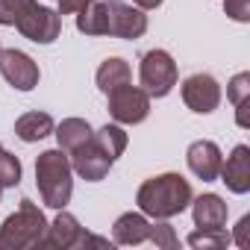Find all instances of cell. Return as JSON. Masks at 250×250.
Here are the masks:
<instances>
[{"instance_id":"6da1fadb","label":"cell","mask_w":250,"mask_h":250,"mask_svg":"<svg viewBox=\"0 0 250 250\" xmlns=\"http://www.w3.org/2000/svg\"><path fill=\"white\" fill-rule=\"evenodd\" d=\"M77 30L85 36H112L133 42L147 33V15L124 0H94L88 9L77 12Z\"/></svg>"},{"instance_id":"7a4b0ae2","label":"cell","mask_w":250,"mask_h":250,"mask_svg":"<svg viewBox=\"0 0 250 250\" xmlns=\"http://www.w3.org/2000/svg\"><path fill=\"white\" fill-rule=\"evenodd\" d=\"M194 191H191V183L183 177V174H156L150 180H145L139 186V194H136V203L142 209V215L153 218V221H168L180 212L188 209Z\"/></svg>"},{"instance_id":"3957f363","label":"cell","mask_w":250,"mask_h":250,"mask_svg":"<svg viewBox=\"0 0 250 250\" xmlns=\"http://www.w3.org/2000/svg\"><path fill=\"white\" fill-rule=\"evenodd\" d=\"M36 186H39V194H42L44 206L65 209L71 203L74 168H71V159L62 147L39 153V159H36Z\"/></svg>"},{"instance_id":"277c9868","label":"cell","mask_w":250,"mask_h":250,"mask_svg":"<svg viewBox=\"0 0 250 250\" xmlns=\"http://www.w3.org/2000/svg\"><path fill=\"white\" fill-rule=\"evenodd\" d=\"M47 232V218L44 212L24 197L18 212H12L3 227H0V250H30V247H42Z\"/></svg>"},{"instance_id":"5b68a950","label":"cell","mask_w":250,"mask_h":250,"mask_svg":"<svg viewBox=\"0 0 250 250\" xmlns=\"http://www.w3.org/2000/svg\"><path fill=\"white\" fill-rule=\"evenodd\" d=\"M139 80H142V88L150 94V97H165L171 94V88L177 85L180 74H177V62L171 59L168 50H147L142 56V68H139Z\"/></svg>"},{"instance_id":"8992f818","label":"cell","mask_w":250,"mask_h":250,"mask_svg":"<svg viewBox=\"0 0 250 250\" xmlns=\"http://www.w3.org/2000/svg\"><path fill=\"white\" fill-rule=\"evenodd\" d=\"M18 33L36 44H53L62 33V15L50 6H39L36 0L27 6V12L18 18Z\"/></svg>"},{"instance_id":"52a82bcc","label":"cell","mask_w":250,"mask_h":250,"mask_svg":"<svg viewBox=\"0 0 250 250\" xmlns=\"http://www.w3.org/2000/svg\"><path fill=\"white\" fill-rule=\"evenodd\" d=\"M106 97H109V115L118 124H142L150 115V94L130 83L109 91Z\"/></svg>"},{"instance_id":"ba28073f","label":"cell","mask_w":250,"mask_h":250,"mask_svg":"<svg viewBox=\"0 0 250 250\" xmlns=\"http://www.w3.org/2000/svg\"><path fill=\"white\" fill-rule=\"evenodd\" d=\"M183 103L197 112V115H209L221 106V85L212 74H191L183 80Z\"/></svg>"},{"instance_id":"9c48e42d","label":"cell","mask_w":250,"mask_h":250,"mask_svg":"<svg viewBox=\"0 0 250 250\" xmlns=\"http://www.w3.org/2000/svg\"><path fill=\"white\" fill-rule=\"evenodd\" d=\"M0 74L3 80L18 91H33L39 85V65L24 50H0Z\"/></svg>"},{"instance_id":"30bf717a","label":"cell","mask_w":250,"mask_h":250,"mask_svg":"<svg viewBox=\"0 0 250 250\" xmlns=\"http://www.w3.org/2000/svg\"><path fill=\"white\" fill-rule=\"evenodd\" d=\"M68 159H71V168H74V174H80L85 183H100V180H106V174L112 171V159L97 147V142L94 139H88L85 145H80L77 150H71L68 153Z\"/></svg>"},{"instance_id":"8fae6325","label":"cell","mask_w":250,"mask_h":250,"mask_svg":"<svg viewBox=\"0 0 250 250\" xmlns=\"http://www.w3.org/2000/svg\"><path fill=\"white\" fill-rule=\"evenodd\" d=\"M186 162H188V168H191V174H194L197 180L212 183V180H218V171H221L224 156H221V147H218L215 142L200 139V142H191V145H188Z\"/></svg>"},{"instance_id":"7c38bea8","label":"cell","mask_w":250,"mask_h":250,"mask_svg":"<svg viewBox=\"0 0 250 250\" xmlns=\"http://www.w3.org/2000/svg\"><path fill=\"white\" fill-rule=\"evenodd\" d=\"M218 177L232 194H247L250 191V147L235 145L232 153L227 156V162H221Z\"/></svg>"},{"instance_id":"4fadbf2b","label":"cell","mask_w":250,"mask_h":250,"mask_svg":"<svg viewBox=\"0 0 250 250\" xmlns=\"http://www.w3.org/2000/svg\"><path fill=\"white\" fill-rule=\"evenodd\" d=\"M85 235H88V232L80 227V221H77L71 212L59 209L56 221H53V224H47V232H44V241H42V247H53V250L83 247Z\"/></svg>"},{"instance_id":"5bb4252c","label":"cell","mask_w":250,"mask_h":250,"mask_svg":"<svg viewBox=\"0 0 250 250\" xmlns=\"http://www.w3.org/2000/svg\"><path fill=\"white\" fill-rule=\"evenodd\" d=\"M191 218H194V227L200 229H224L227 227V215H229V206L224 203V197L206 191L200 197H191Z\"/></svg>"},{"instance_id":"9a60e30c","label":"cell","mask_w":250,"mask_h":250,"mask_svg":"<svg viewBox=\"0 0 250 250\" xmlns=\"http://www.w3.org/2000/svg\"><path fill=\"white\" fill-rule=\"evenodd\" d=\"M150 221H147V215H142V212H124L118 221H115V227H112V241L115 244H142V241H147L150 238Z\"/></svg>"},{"instance_id":"2e32d148","label":"cell","mask_w":250,"mask_h":250,"mask_svg":"<svg viewBox=\"0 0 250 250\" xmlns=\"http://www.w3.org/2000/svg\"><path fill=\"white\" fill-rule=\"evenodd\" d=\"M53 118L47 115V112H27V115H21L18 121H15V136L21 139V142H27V145H33V142H42V139H47L50 133H53Z\"/></svg>"},{"instance_id":"e0dca14e","label":"cell","mask_w":250,"mask_h":250,"mask_svg":"<svg viewBox=\"0 0 250 250\" xmlns=\"http://www.w3.org/2000/svg\"><path fill=\"white\" fill-rule=\"evenodd\" d=\"M133 80V71H130V62L127 59H121V56H109L100 68H97V88L103 94L121 88V85H127Z\"/></svg>"},{"instance_id":"ac0fdd59","label":"cell","mask_w":250,"mask_h":250,"mask_svg":"<svg viewBox=\"0 0 250 250\" xmlns=\"http://www.w3.org/2000/svg\"><path fill=\"white\" fill-rule=\"evenodd\" d=\"M91 124L88 121H83V118H65L59 127H53V136H56V142H59V147L65 150V153H71V150H77L80 145H85L88 139H91Z\"/></svg>"},{"instance_id":"d6986e66","label":"cell","mask_w":250,"mask_h":250,"mask_svg":"<svg viewBox=\"0 0 250 250\" xmlns=\"http://www.w3.org/2000/svg\"><path fill=\"white\" fill-rule=\"evenodd\" d=\"M227 97H229V103L235 106V124L241 130H247L250 127V121H247V100H250V74L247 71H241V74H235L232 80H229V85H227Z\"/></svg>"},{"instance_id":"ffe728a7","label":"cell","mask_w":250,"mask_h":250,"mask_svg":"<svg viewBox=\"0 0 250 250\" xmlns=\"http://www.w3.org/2000/svg\"><path fill=\"white\" fill-rule=\"evenodd\" d=\"M91 139L97 142V147L115 162L124 150H127V133H124L118 124H106V127H100L97 133H91Z\"/></svg>"},{"instance_id":"44dd1931","label":"cell","mask_w":250,"mask_h":250,"mask_svg":"<svg viewBox=\"0 0 250 250\" xmlns=\"http://www.w3.org/2000/svg\"><path fill=\"white\" fill-rule=\"evenodd\" d=\"M227 244H232V235L227 232V227L224 229H200L197 227L188 235V247H194V250H221Z\"/></svg>"},{"instance_id":"7402d4cb","label":"cell","mask_w":250,"mask_h":250,"mask_svg":"<svg viewBox=\"0 0 250 250\" xmlns=\"http://www.w3.org/2000/svg\"><path fill=\"white\" fill-rule=\"evenodd\" d=\"M21 159L9 150H0V186L3 188H15L21 183Z\"/></svg>"},{"instance_id":"603a6c76","label":"cell","mask_w":250,"mask_h":250,"mask_svg":"<svg viewBox=\"0 0 250 250\" xmlns=\"http://www.w3.org/2000/svg\"><path fill=\"white\" fill-rule=\"evenodd\" d=\"M147 241H153V244H156V247H162V250H177V247H180L174 227H171V224H165V221H159V224H153V227H150V238H147Z\"/></svg>"},{"instance_id":"cb8c5ba5","label":"cell","mask_w":250,"mask_h":250,"mask_svg":"<svg viewBox=\"0 0 250 250\" xmlns=\"http://www.w3.org/2000/svg\"><path fill=\"white\" fill-rule=\"evenodd\" d=\"M30 3H33V0H0V24H3V27H15Z\"/></svg>"},{"instance_id":"d4e9b609","label":"cell","mask_w":250,"mask_h":250,"mask_svg":"<svg viewBox=\"0 0 250 250\" xmlns=\"http://www.w3.org/2000/svg\"><path fill=\"white\" fill-rule=\"evenodd\" d=\"M224 12L238 21V24H247L250 21V0H224Z\"/></svg>"},{"instance_id":"484cf974","label":"cell","mask_w":250,"mask_h":250,"mask_svg":"<svg viewBox=\"0 0 250 250\" xmlns=\"http://www.w3.org/2000/svg\"><path fill=\"white\" fill-rule=\"evenodd\" d=\"M59 3V15H77L83 9H88L94 0H56Z\"/></svg>"},{"instance_id":"4316f807","label":"cell","mask_w":250,"mask_h":250,"mask_svg":"<svg viewBox=\"0 0 250 250\" xmlns=\"http://www.w3.org/2000/svg\"><path fill=\"white\" fill-rule=\"evenodd\" d=\"M247 227H250V215H244L241 221H238V227H235V244L238 247H247Z\"/></svg>"},{"instance_id":"83f0119b","label":"cell","mask_w":250,"mask_h":250,"mask_svg":"<svg viewBox=\"0 0 250 250\" xmlns=\"http://www.w3.org/2000/svg\"><path fill=\"white\" fill-rule=\"evenodd\" d=\"M133 3H136L142 12H147V9H159V6H162V0H133Z\"/></svg>"},{"instance_id":"f1b7e54d","label":"cell","mask_w":250,"mask_h":250,"mask_svg":"<svg viewBox=\"0 0 250 250\" xmlns=\"http://www.w3.org/2000/svg\"><path fill=\"white\" fill-rule=\"evenodd\" d=\"M0 194H3V186H0Z\"/></svg>"},{"instance_id":"f546056e","label":"cell","mask_w":250,"mask_h":250,"mask_svg":"<svg viewBox=\"0 0 250 250\" xmlns=\"http://www.w3.org/2000/svg\"><path fill=\"white\" fill-rule=\"evenodd\" d=\"M0 150H3V147H0Z\"/></svg>"},{"instance_id":"4dcf8cb0","label":"cell","mask_w":250,"mask_h":250,"mask_svg":"<svg viewBox=\"0 0 250 250\" xmlns=\"http://www.w3.org/2000/svg\"><path fill=\"white\" fill-rule=\"evenodd\" d=\"M0 50H3V47H0Z\"/></svg>"}]
</instances>
